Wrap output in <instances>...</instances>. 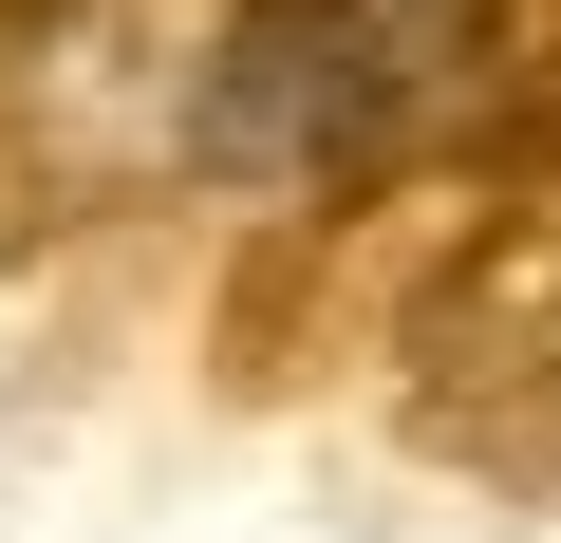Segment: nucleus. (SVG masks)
<instances>
[{"mask_svg":"<svg viewBox=\"0 0 561 543\" xmlns=\"http://www.w3.org/2000/svg\"><path fill=\"white\" fill-rule=\"evenodd\" d=\"M468 38H486V0H225L187 150L280 188V206L431 188L449 113H468Z\"/></svg>","mask_w":561,"mask_h":543,"instance_id":"f257e3e1","label":"nucleus"},{"mask_svg":"<svg viewBox=\"0 0 561 543\" xmlns=\"http://www.w3.org/2000/svg\"><path fill=\"white\" fill-rule=\"evenodd\" d=\"M393 357H412V412L449 450L561 468V150L542 169H449V225L393 301Z\"/></svg>","mask_w":561,"mask_h":543,"instance_id":"f03ea898","label":"nucleus"},{"mask_svg":"<svg viewBox=\"0 0 561 543\" xmlns=\"http://www.w3.org/2000/svg\"><path fill=\"white\" fill-rule=\"evenodd\" d=\"M561 150V0H486L468 38V113H449V169H542Z\"/></svg>","mask_w":561,"mask_h":543,"instance_id":"7ed1b4c3","label":"nucleus"},{"mask_svg":"<svg viewBox=\"0 0 561 543\" xmlns=\"http://www.w3.org/2000/svg\"><path fill=\"white\" fill-rule=\"evenodd\" d=\"M38 20H76V0H0V38H38Z\"/></svg>","mask_w":561,"mask_h":543,"instance_id":"20e7f679","label":"nucleus"}]
</instances>
